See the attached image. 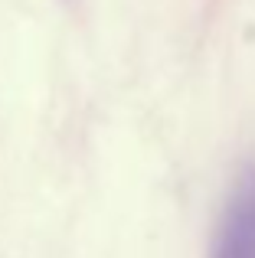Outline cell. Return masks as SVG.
<instances>
[{
  "label": "cell",
  "mask_w": 255,
  "mask_h": 258,
  "mask_svg": "<svg viewBox=\"0 0 255 258\" xmlns=\"http://www.w3.org/2000/svg\"><path fill=\"white\" fill-rule=\"evenodd\" d=\"M213 258H255V170H245L226 203Z\"/></svg>",
  "instance_id": "6da1fadb"
}]
</instances>
